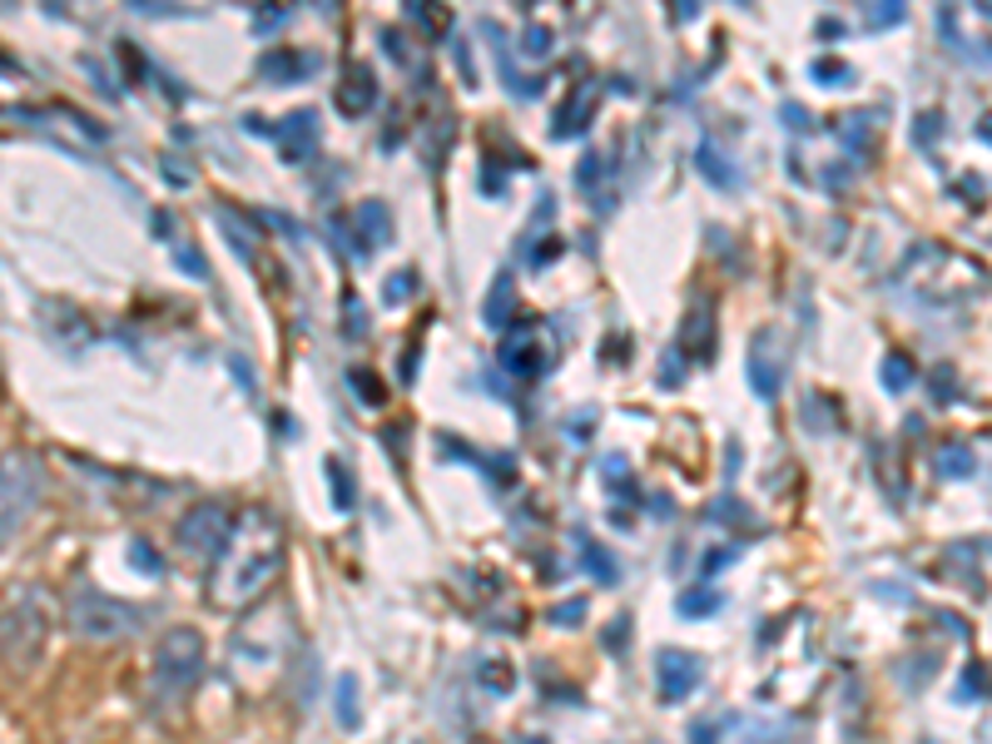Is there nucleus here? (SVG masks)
<instances>
[{
	"mask_svg": "<svg viewBox=\"0 0 992 744\" xmlns=\"http://www.w3.org/2000/svg\"><path fill=\"white\" fill-rule=\"evenodd\" d=\"M333 710H338V724H343V730H358V724H362L358 675H338V695H333Z\"/></svg>",
	"mask_w": 992,
	"mask_h": 744,
	"instance_id": "nucleus-16",
	"label": "nucleus"
},
{
	"mask_svg": "<svg viewBox=\"0 0 992 744\" xmlns=\"http://www.w3.org/2000/svg\"><path fill=\"white\" fill-rule=\"evenodd\" d=\"M422 288V278L412 269H402V273H393V278H387V303H407V298L418 294Z\"/></svg>",
	"mask_w": 992,
	"mask_h": 744,
	"instance_id": "nucleus-23",
	"label": "nucleus"
},
{
	"mask_svg": "<svg viewBox=\"0 0 992 744\" xmlns=\"http://www.w3.org/2000/svg\"><path fill=\"white\" fill-rule=\"evenodd\" d=\"M318 5H323V11H333V5H338V0H318Z\"/></svg>",
	"mask_w": 992,
	"mask_h": 744,
	"instance_id": "nucleus-35",
	"label": "nucleus"
},
{
	"mask_svg": "<svg viewBox=\"0 0 992 744\" xmlns=\"http://www.w3.org/2000/svg\"><path fill=\"white\" fill-rule=\"evenodd\" d=\"M348 383H352V393H358L368 407H383V383H377V377H372L368 368H352V372H348Z\"/></svg>",
	"mask_w": 992,
	"mask_h": 744,
	"instance_id": "nucleus-22",
	"label": "nucleus"
},
{
	"mask_svg": "<svg viewBox=\"0 0 992 744\" xmlns=\"http://www.w3.org/2000/svg\"><path fill=\"white\" fill-rule=\"evenodd\" d=\"M963 699H982V666H968V675H963Z\"/></svg>",
	"mask_w": 992,
	"mask_h": 744,
	"instance_id": "nucleus-28",
	"label": "nucleus"
},
{
	"mask_svg": "<svg viewBox=\"0 0 992 744\" xmlns=\"http://www.w3.org/2000/svg\"><path fill=\"white\" fill-rule=\"evenodd\" d=\"M744 5H749V0H744Z\"/></svg>",
	"mask_w": 992,
	"mask_h": 744,
	"instance_id": "nucleus-37",
	"label": "nucleus"
},
{
	"mask_svg": "<svg viewBox=\"0 0 992 744\" xmlns=\"http://www.w3.org/2000/svg\"><path fill=\"white\" fill-rule=\"evenodd\" d=\"M70 625H75L85 641H124V635H139L145 631L149 610L135 606V600H120L110 591H95V586H75L70 591Z\"/></svg>",
	"mask_w": 992,
	"mask_h": 744,
	"instance_id": "nucleus-2",
	"label": "nucleus"
},
{
	"mask_svg": "<svg viewBox=\"0 0 992 744\" xmlns=\"http://www.w3.org/2000/svg\"><path fill=\"white\" fill-rule=\"evenodd\" d=\"M358 224H362V234H368V244L372 238H377V244H387V238H393V224H387V209L377 199H368L358 209Z\"/></svg>",
	"mask_w": 992,
	"mask_h": 744,
	"instance_id": "nucleus-17",
	"label": "nucleus"
},
{
	"mask_svg": "<svg viewBox=\"0 0 992 744\" xmlns=\"http://www.w3.org/2000/svg\"><path fill=\"white\" fill-rule=\"evenodd\" d=\"M343 308H348V338H362V333H368V318H362V303L358 298H343Z\"/></svg>",
	"mask_w": 992,
	"mask_h": 744,
	"instance_id": "nucleus-25",
	"label": "nucleus"
},
{
	"mask_svg": "<svg viewBox=\"0 0 992 744\" xmlns=\"http://www.w3.org/2000/svg\"><path fill=\"white\" fill-rule=\"evenodd\" d=\"M129 556H135V566H145L149 575H159V556H154V546H149V542H135V546H129Z\"/></svg>",
	"mask_w": 992,
	"mask_h": 744,
	"instance_id": "nucleus-27",
	"label": "nucleus"
},
{
	"mask_svg": "<svg viewBox=\"0 0 992 744\" xmlns=\"http://www.w3.org/2000/svg\"><path fill=\"white\" fill-rule=\"evenodd\" d=\"M526 50H531V55H542V50H551V30H542V25H531V30H526Z\"/></svg>",
	"mask_w": 992,
	"mask_h": 744,
	"instance_id": "nucleus-29",
	"label": "nucleus"
},
{
	"mask_svg": "<svg viewBox=\"0 0 992 744\" xmlns=\"http://www.w3.org/2000/svg\"><path fill=\"white\" fill-rule=\"evenodd\" d=\"M199 670H203V635L194 625L164 631V641L154 650V695L184 699L194 690V680H199Z\"/></svg>",
	"mask_w": 992,
	"mask_h": 744,
	"instance_id": "nucleus-4",
	"label": "nucleus"
},
{
	"mask_svg": "<svg viewBox=\"0 0 992 744\" xmlns=\"http://www.w3.org/2000/svg\"><path fill=\"white\" fill-rule=\"evenodd\" d=\"M720 610V591H685L680 596V616H715Z\"/></svg>",
	"mask_w": 992,
	"mask_h": 744,
	"instance_id": "nucleus-21",
	"label": "nucleus"
},
{
	"mask_svg": "<svg viewBox=\"0 0 992 744\" xmlns=\"http://www.w3.org/2000/svg\"><path fill=\"white\" fill-rule=\"evenodd\" d=\"M883 387H889V393H908V387H914V362L903 358V352H893V358L883 362Z\"/></svg>",
	"mask_w": 992,
	"mask_h": 744,
	"instance_id": "nucleus-20",
	"label": "nucleus"
},
{
	"mask_svg": "<svg viewBox=\"0 0 992 744\" xmlns=\"http://www.w3.org/2000/svg\"><path fill=\"white\" fill-rule=\"evenodd\" d=\"M214 224H219V234L228 238V248H234L238 259L253 263V253H259V234H248V228L234 219V209H214Z\"/></svg>",
	"mask_w": 992,
	"mask_h": 744,
	"instance_id": "nucleus-13",
	"label": "nucleus"
},
{
	"mask_svg": "<svg viewBox=\"0 0 992 744\" xmlns=\"http://www.w3.org/2000/svg\"><path fill=\"white\" fill-rule=\"evenodd\" d=\"M699 680H705V666H699L690 650H675V645H666V650L655 655V690H660V699L666 705H680V699H690L699 690Z\"/></svg>",
	"mask_w": 992,
	"mask_h": 744,
	"instance_id": "nucleus-5",
	"label": "nucleus"
},
{
	"mask_svg": "<svg viewBox=\"0 0 992 744\" xmlns=\"http://www.w3.org/2000/svg\"><path fill=\"white\" fill-rule=\"evenodd\" d=\"M814 79H844V70H839V65H814Z\"/></svg>",
	"mask_w": 992,
	"mask_h": 744,
	"instance_id": "nucleus-34",
	"label": "nucleus"
},
{
	"mask_svg": "<svg viewBox=\"0 0 992 744\" xmlns=\"http://www.w3.org/2000/svg\"><path fill=\"white\" fill-rule=\"evenodd\" d=\"M675 15H680V21H695V15H699V0H675Z\"/></svg>",
	"mask_w": 992,
	"mask_h": 744,
	"instance_id": "nucleus-33",
	"label": "nucleus"
},
{
	"mask_svg": "<svg viewBox=\"0 0 992 744\" xmlns=\"http://www.w3.org/2000/svg\"><path fill=\"white\" fill-rule=\"evenodd\" d=\"M372 100H377V75L368 65H348L338 85V110L343 114H368Z\"/></svg>",
	"mask_w": 992,
	"mask_h": 744,
	"instance_id": "nucleus-10",
	"label": "nucleus"
},
{
	"mask_svg": "<svg viewBox=\"0 0 992 744\" xmlns=\"http://www.w3.org/2000/svg\"><path fill=\"white\" fill-rule=\"evenodd\" d=\"M690 744H720V734H715V724H695V730H690Z\"/></svg>",
	"mask_w": 992,
	"mask_h": 744,
	"instance_id": "nucleus-31",
	"label": "nucleus"
},
{
	"mask_svg": "<svg viewBox=\"0 0 992 744\" xmlns=\"http://www.w3.org/2000/svg\"><path fill=\"white\" fill-rule=\"evenodd\" d=\"M734 556H740V551H715L710 561H705V575H715V571H720V566H730Z\"/></svg>",
	"mask_w": 992,
	"mask_h": 744,
	"instance_id": "nucleus-32",
	"label": "nucleus"
},
{
	"mask_svg": "<svg viewBox=\"0 0 992 744\" xmlns=\"http://www.w3.org/2000/svg\"><path fill=\"white\" fill-rule=\"evenodd\" d=\"M556 625H581L586 620V600H566V606H556Z\"/></svg>",
	"mask_w": 992,
	"mask_h": 744,
	"instance_id": "nucleus-26",
	"label": "nucleus"
},
{
	"mask_svg": "<svg viewBox=\"0 0 992 744\" xmlns=\"http://www.w3.org/2000/svg\"><path fill=\"white\" fill-rule=\"evenodd\" d=\"M575 542H581V556H586L591 575H596L600 586H616V581H620V561H616V556H610L600 542H591V536H575Z\"/></svg>",
	"mask_w": 992,
	"mask_h": 744,
	"instance_id": "nucleus-15",
	"label": "nucleus"
},
{
	"mask_svg": "<svg viewBox=\"0 0 992 744\" xmlns=\"http://www.w3.org/2000/svg\"><path fill=\"white\" fill-rule=\"evenodd\" d=\"M283 571V526L269 511H244L228 521L224 546L214 551V575H209V600L224 610H244L278 581Z\"/></svg>",
	"mask_w": 992,
	"mask_h": 744,
	"instance_id": "nucleus-1",
	"label": "nucleus"
},
{
	"mask_svg": "<svg viewBox=\"0 0 992 744\" xmlns=\"http://www.w3.org/2000/svg\"><path fill=\"white\" fill-rule=\"evenodd\" d=\"M228 536V511L219 501H199L194 511H184L179 521V546L189 556H214Z\"/></svg>",
	"mask_w": 992,
	"mask_h": 744,
	"instance_id": "nucleus-6",
	"label": "nucleus"
},
{
	"mask_svg": "<svg viewBox=\"0 0 992 744\" xmlns=\"http://www.w3.org/2000/svg\"><path fill=\"white\" fill-rule=\"evenodd\" d=\"M273 129H283V159H288V164H303V159L318 149V114L313 110L288 114V120H278Z\"/></svg>",
	"mask_w": 992,
	"mask_h": 744,
	"instance_id": "nucleus-9",
	"label": "nucleus"
},
{
	"mask_svg": "<svg viewBox=\"0 0 992 744\" xmlns=\"http://www.w3.org/2000/svg\"><path fill=\"white\" fill-rule=\"evenodd\" d=\"M496 358H501V368H507L511 377H521V383L542 377V368H546V352H542V343H536V333H511V338H501Z\"/></svg>",
	"mask_w": 992,
	"mask_h": 744,
	"instance_id": "nucleus-8",
	"label": "nucleus"
},
{
	"mask_svg": "<svg viewBox=\"0 0 992 744\" xmlns=\"http://www.w3.org/2000/svg\"><path fill=\"white\" fill-rule=\"evenodd\" d=\"M749 387H755L759 402H774L779 393H784V348L774 343V333H755V343H749Z\"/></svg>",
	"mask_w": 992,
	"mask_h": 744,
	"instance_id": "nucleus-7",
	"label": "nucleus"
},
{
	"mask_svg": "<svg viewBox=\"0 0 992 744\" xmlns=\"http://www.w3.org/2000/svg\"><path fill=\"white\" fill-rule=\"evenodd\" d=\"M174 263H179V269L189 273V278H209V263H203V259H199V248H189V244L174 248Z\"/></svg>",
	"mask_w": 992,
	"mask_h": 744,
	"instance_id": "nucleus-24",
	"label": "nucleus"
},
{
	"mask_svg": "<svg viewBox=\"0 0 992 744\" xmlns=\"http://www.w3.org/2000/svg\"><path fill=\"white\" fill-rule=\"evenodd\" d=\"M526 744H551V740H526Z\"/></svg>",
	"mask_w": 992,
	"mask_h": 744,
	"instance_id": "nucleus-36",
	"label": "nucleus"
},
{
	"mask_svg": "<svg viewBox=\"0 0 992 744\" xmlns=\"http://www.w3.org/2000/svg\"><path fill=\"white\" fill-rule=\"evenodd\" d=\"M318 70V60L313 55H298V50H273V55H263L259 60V75L263 79H308Z\"/></svg>",
	"mask_w": 992,
	"mask_h": 744,
	"instance_id": "nucleus-11",
	"label": "nucleus"
},
{
	"mask_svg": "<svg viewBox=\"0 0 992 744\" xmlns=\"http://www.w3.org/2000/svg\"><path fill=\"white\" fill-rule=\"evenodd\" d=\"M40 492H46V476H40V462H35L30 451L0 457V546L35 517Z\"/></svg>",
	"mask_w": 992,
	"mask_h": 744,
	"instance_id": "nucleus-3",
	"label": "nucleus"
},
{
	"mask_svg": "<svg viewBox=\"0 0 992 744\" xmlns=\"http://www.w3.org/2000/svg\"><path fill=\"white\" fill-rule=\"evenodd\" d=\"M933 472L947 476V482H968V476L978 472V457H972L968 447H943L933 457Z\"/></svg>",
	"mask_w": 992,
	"mask_h": 744,
	"instance_id": "nucleus-14",
	"label": "nucleus"
},
{
	"mask_svg": "<svg viewBox=\"0 0 992 744\" xmlns=\"http://www.w3.org/2000/svg\"><path fill=\"white\" fill-rule=\"evenodd\" d=\"M511 303H517V298H511V278L501 273V278L492 283V298H486V323H492V327H501V323L511 318Z\"/></svg>",
	"mask_w": 992,
	"mask_h": 744,
	"instance_id": "nucleus-18",
	"label": "nucleus"
},
{
	"mask_svg": "<svg viewBox=\"0 0 992 744\" xmlns=\"http://www.w3.org/2000/svg\"><path fill=\"white\" fill-rule=\"evenodd\" d=\"M288 21V15H283V5H269V11H263V21H259V35H269V30H278V25Z\"/></svg>",
	"mask_w": 992,
	"mask_h": 744,
	"instance_id": "nucleus-30",
	"label": "nucleus"
},
{
	"mask_svg": "<svg viewBox=\"0 0 992 744\" xmlns=\"http://www.w3.org/2000/svg\"><path fill=\"white\" fill-rule=\"evenodd\" d=\"M327 482H333V507H338V511H352L358 492H352V472H348V462H327Z\"/></svg>",
	"mask_w": 992,
	"mask_h": 744,
	"instance_id": "nucleus-19",
	"label": "nucleus"
},
{
	"mask_svg": "<svg viewBox=\"0 0 992 744\" xmlns=\"http://www.w3.org/2000/svg\"><path fill=\"white\" fill-rule=\"evenodd\" d=\"M695 164L705 170V179L715 184V189H734V164L720 154V145L715 139H699V149H695Z\"/></svg>",
	"mask_w": 992,
	"mask_h": 744,
	"instance_id": "nucleus-12",
	"label": "nucleus"
}]
</instances>
